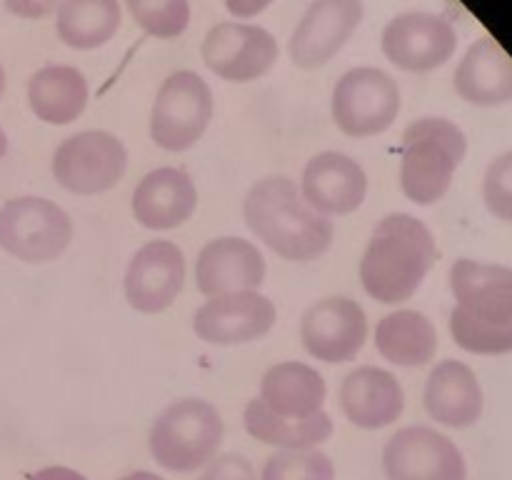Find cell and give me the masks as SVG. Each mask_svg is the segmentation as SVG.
Returning a JSON list of instances; mask_svg holds the SVG:
<instances>
[{"mask_svg": "<svg viewBox=\"0 0 512 480\" xmlns=\"http://www.w3.org/2000/svg\"><path fill=\"white\" fill-rule=\"evenodd\" d=\"M450 333L475 355L512 353V268L460 258L450 268Z\"/></svg>", "mask_w": 512, "mask_h": 480, "instance_id": "obj_1", "label": "cell"}, {"mask_svg": "<svg viewBox=\"0 0 512 480\" xmlns=\"http://www.w3.org/2000/svg\"><path fill=\"white\" fill-rule=\"evenodd\" d=\"M243 218L255 238L290 263L318 260L335 238L333 220L315 213L285 175H270L248 190Z\"/></svg>", "mask_w": 512, "mask_h": 480, "instance_id": "obj_2", "label": "cell"}, {"mask_svg": "<svg viewBox=\"0 0 512 480\" xmlns=\"http://www.w3.org/2000/svg\"><path fill=\"white\" fill-rule=\"evenodd\" d=\"M438 260V245L423 220L410 213H390L375 225L360 260L365 293L383 305L413 298Z\"/></svg>", "mask_w": 512, "mask_h": 480, "instance_id": "obj_3", "label": "cell"}, {"mask_svg": "<svg viewBox=\"0 0 512 480\" xmlns=\"http://www.w3.org/2000/svg\"><path fill=\"white\" fill-rule=\"evenodd\" d=\"M468 155L463 128L448 118H420L403 133L400 188L415 205H433L450 190Z\"/></svg>", "mask_w": 512, "mask_h": 480, "instance_id": "obj_4", "label": "cell"}, {"mask_svg": "<svg viewBox=\"0 0 512 480\" xmlns=\"http://www.w3.org/2000/svg\"><path fill=\"white\" fill-rule=\"evenodd\" d=\"M223 430V418L213 403L203 398L175 400L150 428V453L160 468L190 473L215 458Z\"/></svg>", "mask_w": 512, "mask_h": 480, "instance_id": "obj_5", "label": "cell"}, {"mask_svg": "<svg viewBox=\"0 0 512 480\" xmlns=\"http://www.w3.org/2000/svg\"><path fill=\"white\" fill-rule=\"evenodd\" d=\"M215 113L213 90L195 70H175L160 85L150 110V138L168 153L190 150Z\"/></svg>", "mask_w": 512, "mask_h": 480, "instance_id": "obj_6", "label": "cell"}, {"mask_svg": "<svg viewBox=\"0 0 512 480\" xmlns=\"http://www.w3.org/2000/svg\"><path fill=\"white\" fill-rule=\"evenodd\" d=\"M73 220L58 203L38 195L13 198L0 208V248L23 263H50L68 250Z\"/></svg>", "mask_w": 512, "mask_h": 480, "instance_id": "obj_7", "label": "cell"}, {"mask_svg": "<svg viewBox=\"0 0 512 480\" xmlns=\"http://www.w3.org/2000/svg\"><path fill=\"white\" fill-rule=\"evenodd\" d=\"M330 113L348 138H373L398 120L400 88L385 70L360 65L340 75L330 98Z\"/></svg>", "mask_w": 512, "mask_h": 480, "instance_id": "obj_8", "label": "cell"}, {"mask_svg": "<svg viewBox=\"0 0 512 480\" xmlns=\"http://www.w3.org/2000/svg\"><path fill=\"white\" fill-rule=\"evenodd\" d=\"M128 170L123 140L105 130H83L58 145L53 175L60 188L75 195H98L115 188Z\"/></svg>", "mask_w": 512, "mask_h": 480, "instance_id": "obj_9", "label": "cell"}, {"mask_svg": "<svg viewBox=\"0 0 512 480\" xmlns=\"http://www.w3.org/2000/svg\"><path fill=\"white\" fill-rule=\"evenodd\" d=\"M203 63L228 83H253L265 78L278 63V40L255 23L225 20L205 33Z\"/></svg>", "mask_w": 512, "mask_h": 480, "instance_id": "obj_10", "label": "cell"}, {"mask_svg": "<svg viewBox=\"0 0 512 480\" xmlns=\"http://www.w3.org/2000/svg\"><path fill=\"white\" fill-rule=\"evenodd\" d=\"M380 48L395 68L405 73H428L453 58L458 33L445 15L410 10L395 15L385 25Z\"/></svg>", "mask_w": 512, "mask_h": 480, "instance_id": "obj_11", "label": "cell"}, {"mask_svg": "<svg viewBox=\"0 0 512 480\" xmlns=\"http://www.w3.org/2000/svg\"><path fill=\"white\" fill-rule=\"evenodd\" d=\"M388 480H468L463 453L448 435L428 425H408L383 450Z\"/></svg>", "mask_w": 512, "mask_h": 480, "instance_id": "obj_12", "label": "cell"}, {"mask_svg": "<svg viewBox=\"0 0 512 480\" xmlns=\"http://www.w3.org/2000/svg\"><path fill=\"white\" fill-rule=\"evenodd\" d=\"M363 0H313L293 30L288 55L303 70L328 65L363 23Z\"/></svg>", "mask_w": 512, "mask_h": 480, "instance_id": "obj_13", "label": "cell"}, {"mask_svg": "<svg viewBox=\"0 0 512 480\" xmlns=\"http://www.w3.org/2000/svg\"><path fill=\"white\" fill-rule=\"evenodd\" d=\"M278 310L268 295L240 290L208 298L193 315V330L210 345H245L275 328Z\"/></svg>", "mask_w": 512, "mask_h": 480, "instance_id": "obj_14", "label": "cell"}, {"mask_svg": "<svg viewBox=\"0 0 512 480\" xmlns=\"http://www.w3.org/2000/svg\"><path fill=\"white\" fill-rule=\"evenodd\" d=\"M300 340L320 363H348L368 340V315L350 298H323L305 310Z\"/></svg>", "mask_w": 512, "mask_h": 480, "instance_id": "obj_15", "label": "cell"}, {"mask_svg": "<svg viewBox=\"0 0 512 480\" xmlns=\"http://www.w3.org/2000/svg\"><path fill=\"white\" fill-rule=\"evenodd\" d=\"M185 285V255L170 240L145 243L125 270V300L133 310L155 315L175 303Z\"/></svg>", "mask_w": 512, "mask_h": 480, "instance_id": "obj_16", "label": "cell"}, {"mask_svg": "<svg viewBox=\"0 0 512 480\" xmlns=\"http://www.w3.org/2000/svg\"><path fill=\"white\" fill-rule=\"evenodd\" d=\"M300 195L315 213L325 218L350 215L365 203L368 175L363 165L338 150H325L308 160L303 170Z\"/></svg>", "mask_w": 512, "mask_h": 480, "instance_id": "obj_17", "label": "cell"}, {"mask_svg": "<svg viewBox=\"0 0 512 480\" xmlns=\"http://www.w3.org/2000/svg\"><path fill=\"white\" fill-rule=\"evenodd\" d=\"M265 258L245 238H215L195 260V283L205 298L258 290L265 280Z\"/></svg>", "mask_w": 512, "mask_h": 480, "instance_id": "obj_18", "label": "cell"}, {"mask_svg": "<svg viewBox=\"0 0 512 480\" xmlns=\"http://www.w3.org/2000/svg\"><path fill=\"white\" fill-rule=\"evenodd\" d=\"M133 218L148 230H173L193 218L198 188L185 170L155 168L135 185Z\"/></svg>", "mask_w": 512, "mask_h": 480, "instance_id": "obj_19", "label": "cell"}, {"mask_svg": "<svg viewBox=\"0 0 512 480\" xmlns=\"http://www.w3.org/2000/svg\"><path fill=\"white\" fill-rule=\"evenodd\" d=\"M340 408L345 418L358 428H388L405 410L403 385L388 370L363 365L345 375L340 385Z\"/></svg>", "mask_w": 512, "mask_h": 480, "instance_id": "obj_20", "label": "cell"}, {"mask_svg": "<svg viewBox=\"0 0 512 480\" xmlns=\"http://www.w3.org/2000/svg\"><path fill=\"white\" fill-rule=\"evenodd\" d=\"M423 400L435 423L458 430L478 423L485 408L483 388L475 370L453 358L440 360L430 370Z\"/></svg>", "mask_w": 512, "mask_h": 480, "instance_id": "obj_21", "label": "cell"}, {"mask_svg": "<svg viewBox=\"0 0 512 480\" xmlns=\"http://www.w3.org/2000/svg\"><path fill=\"white\" fill-rule=\"evenodd\" d=\"M455 90L478 108H498L512 100V58L495 38L475 40L455 70Z\"/></svg>", "mask_w": 512, "mask_h": 480, "instance_id": "obj_22", "label": "cell"}, {"mask_svg": "<svg viewBox=\"0 0 512 480\" xmlns=\"http://www.w3.org/2000/svg\"><path fill=\"white\" fill-rule=\"evenodd\" d=\"M328 388L313 365L285 360L273 365L260 380V400L280 418L305 420L323 410Z\"/></svg>", "mask_w": 512, "mask_h": 480, "instance_id": "obj_23", "label": "cell"}, {"mask_svg": "<svg viewBox=\"0 0 512 480\" xmlns=\"http://www.w3.org/2000/svg\"><path fill=\"white\" fill-rule=\"evenodd\" d=\"M88 100V78L75 65H45L28 80L30 110L48 125H70L83 115Z\"/></svg>", "mask_w": 512, "mask_h": 480, "instance_id": "obj_24", "label": "cell"}, {"mask_svg": "<svg viewBox=\"0 0 512 480\" xmlns=\"http://www.w3.org/2000/svg\"><path fill=\"white\" fill-rule=\"evenodd\" d=\"M375 348L388 363L420 368L438 353V330L433 320L418 310H395L380 318L375 328Z\"/></svg>", "mask_w": 512, "mask_h": 480, "instance_id": "obj_25", "label": "cell"}, {"mask_svg": "<svg viewBox=\"0 0 512 480\" xmlns=\"http://www.w3.org/2000/svg\"><path fill=\"white\" fill-rule=\"evenodd\" d=\"M123 23L120 0H63L55 10L58 38L73 50L108 45Z\"/></svg>", "mask_w": 512, "mask_h": 480, "instance_id": "obj_26", "label": "cell"}, {"mask_svg": "<svg viewBox=\"0 0 512 480\" xmlns=\"http://www.w3.org/2000/svg\"><path fill=\"white\" fill-rule=\"evenodd\" d=\"M243 423L245 430L255 440H260L265 445H275L280 450L318 448L320 443H325L333 435V420H330V415L325 410H320L318 415L305 420L280 418L273 410L265 408V403L260 398L250 400L245 405Z\"/></svg>", "mask_w": 512, "mask_h": 480, "instance_id": "obj_27", "label": "cell"}, {"mask_svg": "<svg viewBox=\"0 0 512 480\" xmlns=\"http://www.w3.org/2000/svg\"><path fill=\"white\" fill-rule=\"evenodd\" d=\"M135 23L158 40H173L188 30L190 0H125Z\"/></svg>", "mask_w": 512, "mask_h": 480, "instance_id": "obj_28", "label": "cell"}, {"mask_svg": "<svg viewBox=\"0 0 512 480\" xmlns=\"http://www.w3.org/2000/svg\"><path fill=\"white\" fill-rule=\"evenodd\" d=\"M260 480H335V465L323 450H280L270 455Z\"/></svg>", "mask_w": 512, "mask_h": 480, "instance_id": "obj_29", "label": "cell"}, {"mask_svg": "<svg viewBox=\"0 0 512 480\" xmlns=\"http://www.w3.org/2000/svg\"><path fill=\"white\" fill-rule=\"evenodd\" d=\"M483 200L495 218L512 225V150L495 158L485 170Z\"/></svg>", "mask_w": 512, "mask_h": 480, "instance_id": "obj_30", "label": "cell"}, {"mask_svg": "<svg viewBox=\"0 0 512 480\" xmlns=\"http://www.w3.org/2000/svg\"><path fill=\"white\" fill-rule=\"evenodd\" d=\"M200 480H255V468L245 455L225 453L210 460Z\"/></svg>", "mask_w": 512, "mask_h": 480, "instance_id": "obj_31", "label": "cell"}, {"mask_svg": "<svg viewBox=\"0 0 512 480\" xmlns=\"http://www.w3.org/2000/svg\"><path fill=\"white\" fill-rule=\"evenodd\" d=\"M63 0H3L5 10L15 18H23V20H40V18H48L50 13L60 8Z\"/></svg>", "mask_w": 512, "mask_h": 480, "instance_id": "obj_32", "label": "cell"}, {"mask_svg": "<svg viewBox=\"0 0 512 480\" xmlns=\"http://www.w3.org/2000/svg\"><path fill=\"white\" fill-rule=\"evenodd\" d=\"M275 0H225V8L233 18L238 20H248L260 15L263 10H268Z\"/></svg>", "mask_w": 512, "mask_h": 480, "instance_id": "obj_33", "label": "cell"}, {"mask_svg": "<svg viewBox=\"0 0 512 480\" xmlns=\"http://www.w3.org/2000/svg\"><path fill=\"white\" fill-rule=\"evenodd\" d=\"M30 480H88L83 473L73 468H63V465H50V468L38 470L35 475H30Z\"/></svg>", "mask_w": 512, "mask_h": 480, "instance_id": "obj_34", "label": "cell"}, {"mask_svg": "<svg viewBox=\"0 0 512 480\" xmlns=\"http://www.w3.org/2000/svg\"><path fill=\"white\" fill-rule=\"evenodd\" d=\"M120 480H165V478H160V475L155 473H148V470H135V473L123 475Z\"/></svg>", "mask_w": 512, "mask_h": 480, "instance_id": "obj_35", "label": "cell"}, {"mask_svg": "<svg viewBox=\"0 0 512 480\" xmlns=\"http://www.w3.org/2000/svg\"><path fill=\"white\" fill-rule=\"evenodd\" d=\"M5 153H8V135H5V130L0 128V160L5 158Z\"/></svg>", "mask_w": 512, "mask_h": 480, "instance_id": "obj_36", "label": "cell"}, {"mask_svg": "<svg viewBox=\"0 0 512 480\" xmlns=\"http://www.w3.org/2000/svg\"><path fill=\"white\" fill-rule=\"evenodd\" d=\"M5 83H8V78H5V68L0 65V98H3V93H5Z\"/></svg>", "mask_w": 512, "mask_h": 480, "instance_id": "obj_37", "label": "cell"}]
</instances>
